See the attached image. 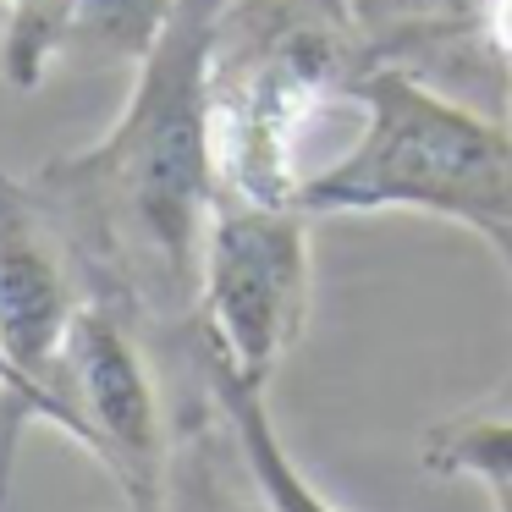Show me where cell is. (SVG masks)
Segmentation results:
<instances>
[{"label":"cell","instance_id":"8","mask_svg":"<svg viewBox=\"0 0 512 512\" xmlns=\"http://www.w3.org/2000/svg\"><path fill=\"white\" fill-rule=\"evenodd\" d=\"M199 369H204V380H210L215 402L226 408V419H232L237 435H243V452H248V463H254L259 485H265L270 507L276 512H342L336 501H325L320 490L309 485V474L298 468V457L287 452L276 419H270L265 386L248 380V375H237L232 364H221L204 342H199Z\"/></svg>","mask_w":512,"mask_h":512},{"label":"cell","instance_id":"4","mask_svg":"<svg viewBox=\"0 0 512 512\" xmlns=\"http://www.w3.org/2000/svg\"><path fill=\"white\" fill-rule=\"evenodd\" d=\"M67 397L83 424V452L116 479L122 512H144L160 490L171 419L160 408L155 369L122 309L89 298L67 336Z\"/></svg>","mask_w":512,"mask_h":512},{"label":"cell","instance_id":"12","mask_svg":"<svg viewBox=\"0 0 512 512\" xmlns=\"http://www.w3.org/2000/svg\"><path fill=\"white\" fill-rule=\"evenodd\" d=\"M28 424H45V402H39V391L17 375V364L6 358V342H0V496H6V479H12L17 435H23Z\"/></svg>","mask_w":512,"mask_h":512},{"label":"cell","instance_id":"1","mask_svg":"<svg viewBox=\"0 0 512 512\" xmlns=\"http://www.w3.org/2000/svg\"><path fill=\"white\" fill-rule=\"evenodd\" d=\"M226 6L177 0L111 133L28 177L89 298L166 342L199 336L204 243L221 199L210 67Z\"/></svg>","mask_w":512,"mask_h":512},{"label":"cell","instance_id":"9","mask_svg":"<svg viewBox=\"0 0 512 512\" xmlns=\"http://www.w3.org/2000/svg\"><path fill=\"white\" fill-rule=\"evenodd\" d=\"M419 463L430 474H463L490 490V507L512 512V408H474L424 435Z\"/></svg>","mask_w":512,"mask_h":512},{"label":"cell","instance_id":"2","mask_svg":"<svg viewBox=\"0 0 512 512\" xmlns=\"http://www.w3.org/2000/svg\"><path fill=\"white\" fill-rule=\"evenodd\" d=\"M364 133L342 160L303 177L298 210L375 215L419 210L496 243L512 232V122L441 94L408 72L375 67L353 83Z\"/></svg>","mask_w":512,"mask_h":512},{"label":"cell","instance_id":"5","mask_svg":"<svg viewBox=\"0 0 512 512\" xmlns=\"http://www.w3.org/2000/svg\"><path fill=\"white\" fill-rule=\"evenodd\" d=\"M83 303L89 287L56 221L23 177L0 171V342L17 375L39 391L45 424L67 441H83V424L67 397V336Z\"/></svg>","mask_w":512,"mask_h":512},{"label":"cell","instance_id":"6","mask_svg":"<svg viewBox=\"0 0 512 512\" xmlns=\"http://www.w3.org/2000/svg\"><path fill=\"white\" fill-rule=\"evenodd\" d=\"M364 67H391L512 122V67L490 39V0H347Z\"/></svg>","mask_w":512,"mask_h":512},{"label":"cell","instance_id":"11","mask_svg":"<svg viewBox=\"0 0 512 512\" xmlns=\"http://www.w3.org/2000/svg\"><path fill=\"white\" fill-rule=\"evenodd\" d=\"M177 0H78V28H72L67 56L105 67V61H144L155 34L166 28Z\"/></svg>","mask_w":512,"mask_h":512},{"label":"cell","instance_id":"10","mask_svg":"<svg viewBox=\"0 0 512 512\" xmlns=\"http://www.w3.org/2000/svg\"><path fill=\"white\" fill-rule=\"evenodd\" d=\"M6 34H0V78L17 94H34L45 72L72 50L78 0H0Z\"/></svg>","mask_w":512,"mask_h":512},{"label":"cell","instance_id":"7","mask_svg":"<svg viewBox=\"0 0 512 512\" xmlns=\"http://www.w3.org/2000/svg\"><path fill=\"white\" fill-rule=\"evenodd\" d=\"M199 353V347H193ZM144 512H276L243 452V435L199 369V397L171 413V452Z\"/></svg>","mask_w":512,"mask_h":512},{"label":"cell","instance_id":"3","mask_svg":"<svg viewBox=\"0 0 512 512\" xmlns=\"http://www.w3.org/2000/svg\"><path fill=\"white\" fill-rule=\"evenodd\" d=\"M309 210L221 193L204 243L199 342L237 375L270 386L314 309Z\"/></svg>","mask_w":512,"mask_h":512}]
</instances>
